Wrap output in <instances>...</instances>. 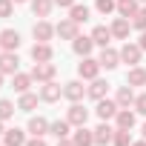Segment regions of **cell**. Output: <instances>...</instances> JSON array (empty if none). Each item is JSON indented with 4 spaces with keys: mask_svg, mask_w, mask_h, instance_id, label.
Returning a JSON list of instances; mask_svg holds the SVG:
<instances>
[{
    "mask_svg": "<svg viewBox=\"0 0 146 146\" xmlns=\"http://www.w3.org/2000/svg\"><path fill=\"white\" fill-rule=\"evenodd\" d=\"M126 83L129 86H146V69H132L126 75Z\"/></svg>",
    "mask_w": 146,
    "mask_h": 146,
    "instance_id": "cell-17",
    "label": "cell"
},
{
    "mask_svg": "<svg viewBox=\"0 0 146 146\" xmlns=\"http://www.w3.org/2000/svg\"><path fill=\"white\" fill-rule=\"evenodd\" d=\"M95 6H98V12H100V15H109L112 9H117V3H115V0H98Z\"/></svg>",
    "mask_w": 146,
    "mask_h": 146,
    "instance_id": "cell-33",
    "label": "cell"
},
{
    "mask_svg": "<svg viewBox=\"0 0 146 146\" xmlns=\"http://www.w3.org/2000/svg\"><path fill=\"white\" fill-rule=\"evenodd\" d=\"M117 126H120V129H132V126H135V115L126 112V109H120V112H117Z\"/></svg>",
    "mask_w": 146,
    "mask_h": 146,
    "instance_id": "cell-27",
    "label": "cell"
},
{
    "mask_svg": "<svg viewBox=\"0 0 146 146\" xmlns=\"http://www.w3.org/2000/svg\"><path fill=\"white\" fill-rule=\"evenodd\" d=\"M52 3H54V0H35V3H32V12H35L37 17H49Z\"/></svg>",
    "mask_w": 146,
    "mask_h": 146,
    "instance_id": "cell-20",
    "label": "cell"
},
{
    "mask_svg": "<svg viewBox=\"0 0 146 146\" xmlns=\"http://www.w3.org/2000/svg\"><path fill=\"white\" fill-rule=\"evenodd\" d=\"M54 32H57L60 37H66V40H75V37H78V23L72 20V17H69V20L57 23V29H54Z\"/></svg>",
    "mask_w": 146,
    "mask_h": 146,
    "instance_id": "cell-6",
    "label": "cell"
},
{
    "mask_svg": "<svg viewBox=\"0 0 146 146\" xmlns=\"http://www.w3.org/2000/svg\"><path fill=\"white\" fill-rule=\"evenodd\" d=\"M115 146H132L129 129H117V135H115Z\"/></svg>",
    "mask_w": 146,
    "mask_h": 146,
    "instance_id": "cell-31",
    "label": "cell"
},
{
    "mask_svg": "<svg viewBox=\"0 0 146 146\" xmlns=\"http://www.w3.org/2000/svg\"><path fill=\"white\" fill-rule=\"evenodd\" d=\"M143 137H146V123H143Z\"/></svg>",
    "mask_w": 146,
    "mask_h": 146,
    "instance_id": "cell-43",
    "label": "cell"
},
{
    "mask_svg": "<svg viewBox=\"0 0 146 146\" xmlns=\"http://www.w3.org/2000/svg\"><path fill=\"white\" fill-rule=\"evenodd\" d=\"M69 123H75V126H86V120H89V112L80 106V103H72V109H69V117H66Z\"/></svg>",
    "mask_w": 146,
    "mask_h": 146,
    "instance_id": "cell-2",
    "label": "cell"
},
{
    "mask_svg": "<svg viewBox=\"0 0 146 146\" xmlns=\"http://www.w3.org/2000/svg\"><path fill=\"white\" fill-rule=\"evenodd\" d=\"M32 32H35V37H37L40 43H46V40H52V35H54V29H52V26H49L46 20H40V23H35V29H32Z\"/></svg>",
    "mask_w": 146,
    "mask_h": 146,
    "instance_id": "cell-11",
    "label": "cell"
},
{
    "mask_svg": "<svg viewBox=\"0 0 146 146\" xmlns=\"http://www.w3.org/2000/svg\"><path fill=\"white\" fill-rule=\"evenodd\" d=\"M26 146H46V143H43V140H40V137H35V140H29V143H26Z\"/></svg>",
    "mask_w": 146,
    "mask_h": 146,
    "instance_id": "cell-37",
    "label": "cell"
},
{
    "mask_svg": "<svg viewBox=\"0 0 146 146\" xmlns=\"http://www.w3.org/2000/svg\"><path fill=\"white\" fill-rule=\"evenodd\" d=\"M32 78H35V80L49 83V80L54 78V66H52V63H37V66L32 69Z\"/></svg>",
    "mask_w": 146,
    "mask_h": 146,
    "instance_id": "cell-4",
    "label": "cell"
},
{
    "mask_svg": "<svg viewBox=\"0 0 146 146\" xmlns=\"http://www.w3.org/2000/svg\"><path fill=\"white\" fill-rule=\"evenodd\" d=\"M0 72L3 75H17V54H12V52L0 54Z\"/></svg>",
    "mask_w": 146,
    "mask_h": 146,
    "instance_id": "cell-5",
    "label": "cell"
},
{
    "mask_svg": "<svg viewBox=\"0 0 146 146\" xmlns=\"http://www.w3.org/2000/svg\"><path fill=\"white\" fill-rule=\"evenodd\" d=\"M0 86H3V72H0Z\"/></svg>",
    "mask_w": 146,
    "mask_h": 146,
    "instance_id": "cell-42",
    "label": "cell"
},
{
    "mask_svg": "<svg viewBox=\"0 0 146 146\" xmlns=\"http://www.w3.org/2000/svg\"><path fill=\"white\" fill-rule=\"evenodd\" d=\"M117 12H120V17H135L137 0H117Z\"/></svg>",
    "mask_w": 146,
    "mask_h": 146,
    "instance_id": "cell-16",
    "label": "cell"
},
{
    "mask_svg": "<svg viewBox=\"0 0 146 146\" xmlns=\"http://www.w3.org/2000/svg\"><path fill=\"white\" fill-rule=\"evenodd\" d=\"M57 6H75V0H54Z\"/></svg>",
    "mask_w": 146,
    "mask_h": 146,
    "instance_id": "cell-38",
    "label": "cell"
},
{
    "mask_svg": "<svg viewBox=\"0 0 146 146\" xmlns=\"http://www.w3.org/2000/svg\"><path fill=\"white\" fill-rule=\"evenodd\" d=\"M98 72H100V60H92V57H86V60L78 66V75L86 78V80H95V78H98Z\"/></svg>",
    "mask_w": 146,
    "mask_h": 146,
    "instance_id": "cell-1",
    "label": "cell"
},
{
    "mask_svg": "<svg viewBox=\"0 0 146 146\" xmlns=\"http://www.w3.org/2000/svg\"><path fill=\"white\" fill-rule=\"evenodd\" d=\"M86 92H89V98L100 100V98H103V95L109 92V83H103V80H98V78H95V80H92V86H89Z\"/></svg>",
    "mask_w": 146,
    "mask_h": 146,
    "instance_id": "cell-15",
    "label": "cell"
},
{
    "mask_svg": "<svg viewBox=\"0 0 146 146\" xmlns=\"http://www.w3.org/2000/svg\"><path fill=\"white\" fill-rule=\"evenodd\" d=\"M12 3L15 0H0V17H12Z\"/></svg>",
    "mask_w": 146,
    "mask_h": 146,
    "instance_id": "cell-35",
    "label": "cell"
},
{
    "mask_svg": "<svg viewBox=\"0 0 146 146\" xmlns=\"http://www.w3.org/2000/svg\"><path fill=\"white\" fill-rule=\"evenodd\" d=\"M29 83H32V78H29V75H15V80H12V86H15L20 95L29 89Z\"/></svg>",
    "mask_w": 146,
    "mask_h": 146,
    "instance_id": "cell-29",
    "label": "cell"
},
{
    "mask_svg": "<svg viewBox=\"0 0 146 146\" xmlns=\"http://www.w3.org/2000/svg\"><path fill=\"white\" fill-rule=\"evenodd\" d=\"M29 132H32L35 137H40V135L49 132V123H46L43 117H32V120H29Z\"/></svg>",
    "mask_w": 146,
    "mask_h": 146,
    "instance_id": "cell-19",
    "label": "cell"
},
{
    "mask_svg": "<svg viewBox=\"0 0 146 146\" xmlns=\"http://www.w3.org/2000/svg\"><path fill=\"white\" fill-rule=\"evenodd\" d=\"M92 40H95L98 46H109V40H112V29H106V26H95Z\"/></svg>",
    "mask_w": 146,
    "mask_h": 146,
    "instance_id": "cell-14",
    "label": "cell"
},
{
    "mask_svg": "<svg viewBox=\"0 0 146 146\" xmlns=\"http://www.w3.org/2000/svg\"><path fill=\"white\" fill-rule=\"evenodd\" d=\"M23 143H26V137H23L20 129H9L6 132V146H23Z\"/></svg>",
    "mask_w": 146,
    "mask_h": 146,
    "instance_id": "cell-25",
    "label": "cell"
},
{
    "mask_svg": "<svg viewBox=\"0 0 146 146\" xmlns=\"http://www.w3.org/2000/svg\"><path fill=\"white\" fill-rule=\"evenodd\" d=\"M32 57H35L37 63H49V60H52V46H49V43H35V46H32Z\"/></svg>",
    "mask_w": 146,
    "mask_h": 146,
    "instance_id": "cell-7",
    "label": "cell"
},
{
    "mask_svg": "<svg viewBox=\"0 0 146 146\" xmlns=\"http://www.w3.org/2000/svg\"><path fill=\"white\" fill-rule=\"evenodd\" d=\"M132 146H146V140H140V143H132Z\"/></svg>",
    "mask_w": 146,
    "mask_h": 146,
    "instance_id": "cell-41",
    "label": "cell"
},
{
    "mask_svg": "<svg viewBox=\"0 0 146 146\" xmlns=\"http://www.w3.org/2000/svg\"><path fill=\"white\" fill-rule=\"evenodd\" d=\"M140 46H132V43H126L123 49H120V60L123 63H140Z\"/></svg>",
    "mask_w": 146,
    "mask_h": 146,
    "instance_id": "cell-8",
    "label": "cell"
},
{
    "mask_svg": "<svg viewBox=\"0 0 146 146\" xmlns=\"http://www.w3.org/2000/svg\"><path fill=\"white\" fill-rule=\"evenodd\" d=\"M112 35L115 37H129V17H117L112 23Z\"/></svg>",
    "mask_w": 146,
    "mask_h": 146,
    "instance_id": "cell-18",
    "label": "cell"
},
{
    "mask_svg": "<svg viewBox=\"0 0 146 146\" xmlns=\"http://www.w3.org/2000/svg\"><path fill=\"white\" fill-rule=\"evenodd\" d=\"M117 60H120V52H115V49H106V46H103V52H100V66L115 69V66H117Z\"/></svg>",
    "mask_w": 146,
    "mask_h": 146,
    "instance_id": "cell-12",
    "label": "cell"
},
{
    "mask_svg": "<svg viewBox=\"0 0 146 146\" xmlns=\"http://www.w3.org/2000/svg\"><path fill=\"white\" fill-rule=\"evenodd\" d=\"M109 140H112V126L100 123V126L95 129V143H109Z\"/></svg>",
    "mask_w": 146,
    "mask_h": 146,
    "instance_id": "cell-24",
    "label": "cell"
},
{
    "mask_svg": "<svg viewBox=\"0 0 146 146\" xmlns=\"http://www.w3.org/2000/svg\"><path fill=\"white\" fill-rule=\"evenodd\" d=\"M72 20L75 23H86L89 20V9L86 6H72Z\"/></svg>",
    "mask_w": 146,
    "mask_h": 146,
    "instance_id": "cell-28",
    "label": "cell"
},
{
    "mask_svg": "<svg viewBox=\"0 0 146 146\" xmlns=\"http://www.w3.org/2000/svg\"><path fill=\"white\" fill-rule=\"evenodd\" d=\"M135 106H137V112H140V115H146V95L135 98Z\"/></svg>",
    "mask_w": 146,
    "mask_h": 146,
    "instance_id": "cell-36",
    "label": "cell"
},
{
    "mask_svg": "<svg viewBox=\"0 0 146 146\" xmlns=\"http://www.w3.org/2000/svg\"><path fill=\"white\" fill-rule=\"evenodd\" d=\"M63 95H66L69 100H80V98L86 95V89H83V83H80V80H72V83H66Z\"/></svg>",
    "mask_w": 146,
    "mask_h": 146,
    "instance_id": "cell-10",
    "label": "cell"
},
{
    "mask_svg": "<svg viewBox=\"0 0 146 146\" xmlns=\"http://www.w3.org/2000/svg\"><path fill=\"white\" fill-rule=\"evenodd\" d=\"M92 46H95V40H92V37H75V52H78V54H83V57H86V54L92 52Z\"/></svg>",
    "mask_w": 146,
    "mask_h": 146,
    "instance_id": "cell-21",
    "label": "cell"
},
{
    "mask_svg": "<svg viewBox=\"0 0 146 146\" xmlns=\"http://www.w3.org/2000/svg\"><path fill=\"white\" fill-rule=\"evenodd\" d=\"M129 103H135V95H132V89H129V86H123V89L117 92V106H120V109H126Z\"/></svg>",
    "mask_w": 146,
    "mask_h": 146,
    "instance_id": "cell-26",
    "label": "cell"
},
{
    "mask_svg": "<svg viewBox=\"0 0 146 146\" xmlns=\"http://www.w3.org/2000/svg\"><path fill=\"white\" fill-rule=\"evenodd\" d=\"M57 146H75V143H69V140H63V137H60V143H57Z\"/></svg>",
    "mask_w": 146,
    "mask_h": 146,
    "instance_id": "cell-40",
    "label": "cell"
},
{
    "mask_svg": "<svg viewBox=\"0 0 146 146\" xmlns=\"http://www.w3.org/2000/svg\"><path fill=\"white\" fill-rule=\"evenodd\" d=\"M117 115V100H98V117L100 120H109V117H115Z\"/></svg>",
    "mask_w": 146,
    "mask_h": 146,
    "instance_id": "cell-3",
    "label": "cell"
},
{
    "mask_svg": "<svg viewBox=\"0 0 146 146\" xmlns=\"http://www.w3.org/2000/svg\"><path fill=\"white\" fill-rule=\"evenodd\" d=\"M12 115H15V106L9 100H0V120H9Z\"/></svg>",
    "mask_w": 146,
    "mask_h": 146,
    "instance_id": "cell-32",
    "label": "cell"
},
{
    "mask_svg": "<svg viewBox=\"0 0 146 146\" xmlns=\"http://www.w3.org/2000/svg\"><path fill=\"white\" fill-rule=\"evenodd\" d=\"M15 3H23V0H15Z\"/></svg>",
    "mask_w": 146,
    "mask_h": 146,
    "instance_id": "cell-44",
    "label": "cell"
},
{
    "mask_svg": "<svg viewBox=\"0 0 146 146\" xmlns=\"http://www.w3.org/2000/svg\"><path fill=\"white\" fill-rule=\"evenodd\" d=\"M60 95H63V92H60V86H57V83H52V80H49V83H46V86L40 89V98H43L46 103H54V100H57Z\"/></svg>",
    "mask_w": 146,
    "mask_h": 146,
    "instance_id": "cell-13",
    "label": "cell"
},
{
    "mask_svg": "<svg viewBox=\"0 0 146 146\" xmlns=\"http://www.w3.org/2000/svg\"><path fill=\"white\" fill-rule=\"evenodd\" d=\"M92 143H95V135H92L89 129H83V126H80V129H78V135H75V146H92Z\"/></svg>",
    "mask_w": 146,
    "mask_h": 146,
    "instance_id": "cell-22",
    "label": "cell"
},
{
    "mask_svg": "<svg viewBox=\"0 0 146 146\" xmlns=\"http://www.w3.org/2000/svg\"><path fill=\"white\" fill-rule=\"evenodd\" d=\"M0 46H3V49H17L20 46V35L17 32H12V29H6V32H0Z\"/></svg>",
    "mask_w": 146,
    "mask_h": 146,
    "instance_id": "cell-9",
    "label": "cell"
},
{
    "mask_svg": "<svg viewBox=\"0 0 146 146\" xmlns=\"http://www.w3.org/2000/svg\"><path fill=\"white\" fill-rule=\"evenodd\" d=\"M0 135H3V126H0Z\"/></svg>",
    "mask_w": 146,
    "mask_h": 146,
    "instance_id": "cell-45",
    "label": "cell"
},
{
    "mask_svg": "<svg viewBox=\"0 0 146 146\" xmlns=\"http://www.w3.org/2000/svg\"><path fill=\"white\" fill-rule=\"evenodd\" d=\"M35 106H37V98H35V95H26V92H23V98H20V106H17V109H23V112H32Z\"/></svg>",
    "mask_w": 146,
    "mask_h": 146,
    "instance_id": "cell-30",
    "label": "cell"
},
{
    "mask_svg": "<svg viewBox=\"0 0 146 146\" xmlns=\"http://www.w3.org/2000/svg\"><path fill=\"white\" fill-rule=\"evenodd\" d=\"M137 46H140V49H146V32L140 35V43H137Z\"/></svg>",
    "mask_w": 146,
    "mask_h": 146,
    "instance_id": "cell-39",
    "label": "cell"
},
{
    "mask_svg": "<svg viewBox=\"0 0 146 146\" xmlns=\"http://www.w3.org/2000/svg\"><path fill=\"white\" fill-rule=\"evenodd\" d=\"M132 26H135V29H146V9H137V12H135Z\"/></svg>",
    "mask_w": 146,
    "mask_h": 146,
    "instance_id": "cell-34",
    "label": "cell"
},
{
    "mask_svg": "<svg viewBox=\"0 0 146 146\" xmlns=\"http://www.w3.org/2000/svg\"><path fill=\"white\" fill-rule=\"evenodd\" d=\"M49 132H52L57 140H60V137H66V135H69V120H54V123L49 126Z\"/></svg>",
    "mask_w": 146,
    "mask_h": 146,
    "instance_id": "cell-23",
    "label": "cell"
}]
</instances>
